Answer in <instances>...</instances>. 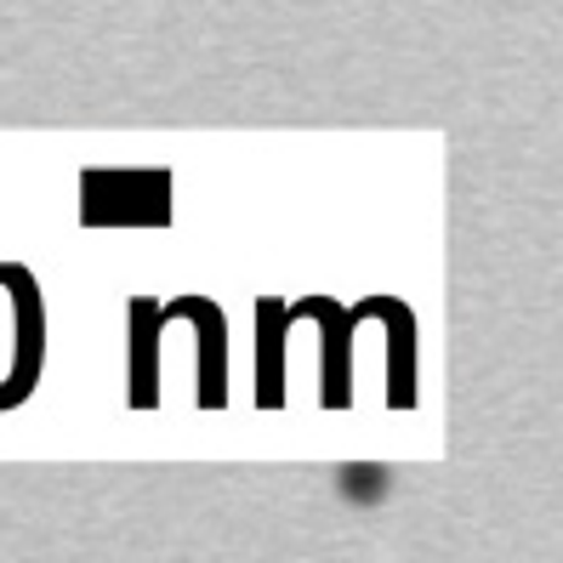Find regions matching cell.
Segmentation results:
<instances>
[{"mask_svg": "<svg viewBox=\"0 0 563 563\" xmlns=\"http://www.w3.org/2000/svg\"><path fill=\"white\" fill-rule=\"evenodd\" d=\"M393 473L387 467H342V489H347V501H364V507H376L382 495H387Z\"/></svg>", "mask_w": 563, "mask_h": 563, "instance_id": "cell-1", "label": "cell"}]
</instances>
